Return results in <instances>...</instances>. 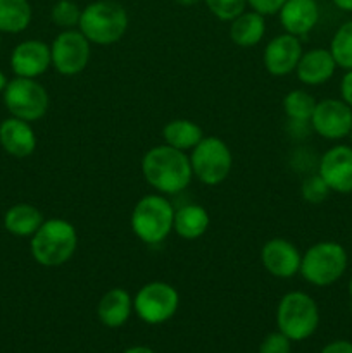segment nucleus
Wrapping results in <instances>:
<instances>
[{
	"label": "nucleus",
	"mask_w": 352,
	"mask_h": 353,
	"mask_svg": "<svg viewBox=\"0 0 352 353\" xmlns=\"http://www.w3.org/2000/svg\"><path fill=\"white\" fill-rule=\"evenodd\" d=\"M286 0H247V6L262 16H275Z\"/></svg>",
	"instance_id": "nucleus-31"
},
{
	"label": "nucleus",
	"mask_w": 352,
	"mask_h": 353,
	"mask_svg": "<svg viewBox=\"0 0 352 353\" xmlns=\"http://www.w3.org/2000/svg\"><path fill=\"white\" fill-rule=\"evenodd\" d=\"M141 174L145 181L161 195H176L188 188L193 179L192 165L186 152L166 143L152 147L144 155Z\"/></svg>",
	"instance_id": "nucleus-1"
},
{
	"label": "nucleus",
	"mask_w": 352,
	"mask_h": 353,
	"mask_svg": "<svg viewBox=\"0 0 352 353\" xmlns=\"http://www.w3.org/2000/svg\"><path fill=\"white\" fill-rule=\"evenodd\" d=\"M52 68L62 76H76L83 72L92 57V43L76 30H62L50 45Z\"/></svg>",
	"instance_id": "nucleus-10"
},
{
	"label": "nucleus",
	"mask_w": 352,
	"mask_h": 353,
	"mask_svg": "<svg viewBox=\"0 0 352 353\" xmlns=\"http://www.w3.org/2000/svg\"><path fill=\"white\" fill-rule=\"evenodd\" d=\"M175 210L173 203L161 193L141 196L131 212V231L141 243H162L173 233Z\"/></svg>",
	"instance_id": "nucleus-4"
},
{
	"label": "nucleus",
	"mask_w": 352,
	"mask_h": 353,
	"mask_svg": "<svg viewBox=\"0 0 352 353\" xmlns=\"http://www.w3.org/2000/svg\"><path fill=\"white\" fill-rule=\"evenodd\" d=\"M7 83H9V79H7V76L3 74V71L0 69V93H3V90H6Z\"/></svg>",
	"instance_id": "nucleus-37"
},
{
	"label": "nucleus",
	"mask_w": 352,
	"mask_h": 353,
	"mask_svg": "<svg viewBox=\"0 0 352 353\" xmlns=\"http://www.w3.org/2000/svg\"><path fill=\"white\" fill-rule=\"evenodd\" d=\"M124 353H155V352L150 350V348H147V347H131V348H128Z\"/></svg>",
	"instance_id": "nucleus-36"
},
{
	"label": "nucleus",
	"mask_w": 352,
	"mask_h": 353,
	"mask_svg": "<svg viewBox=\"0 0 352 353\" xmlns=\"http://www.w3.org/2000/svg\"><path fill=\"white\" fill-rule=\"evenodd\" d=\"M330 52L338 68L351 71L352 69V19L342 24L335 31L330 43Z\"/></svg>",
	"instance_id": "nucleus-26"
},
{
	"label": "nucleus",
	"mask_w": 352,
	"mask_h": 353,
	"mask_svg": "<svg viewBox=\"0 0 352 353\" xmlns=\"http://www.w3.org/2000/svg\"><path fill=\"white\" fill-rule=\"evenodd\" d=\"M321 353H352V343L345 340L333 341V343L326 345V347L321 350Z\"/></svg>",
	"instance_id": "nucleus-33"
},
{
	"label": "nucleus",
	"mask_w": 352,
	"mask_h": 353,
	"mask_svg": "<svg viewBox=\"0 0 352 353\" xmlns=\"http://www.w3.org/2000/svg\"><path fill=\"white\" fill-rule=\"evenodd\" d=\"M347 250L337 241H317L302 254L299 274L309 285L330 286L347 271Z\"/></svg>",
	"instance_id": "nucleus-5"
},
{
	"label": "nucleus",
	"mask_w": 352,
	"mask_h": 353,
	"mask_svg": "<svg viewBox=\"0 0 352 353\" xmlns=\"http://www.w3.org/2000/svg\"><path fill=\"white\" fill-rule=\"evenodd\" d=\"M349 137H351V140H352V128H351V133H349Z\"/></svg>",
	"instance_id": "nucleus-39"
},
{
	"label": "nucleus",
	"mask_w": 352,
	"mask_h": 353,
	"mask_svg": "<svg viewBox=\"0 0 352 353\" xmlns=\"http://www.w3.org/2000/svg\"><path fill=\"white\" fill-rule=\"evenodd\" d=\"M337 68L330 48H311L300 57L295 74L302 85L320 86L333 78Z\"/></svg>",
	"instance_id": "nucleus-18"
},
{
	"label": "nucleus",
	"mask_w": 352,
	"mask_h": 353,
	"mask_svg": "<svg viewBox=\"0 0 352 353\" xmlns=\"http://www.w3.org/2000/svg\"><path fill=\"white\" fill-rule=\"evenodd\" d=\"M81 10L83 9L75 0H57L50 9V19L61 30H76Z\"/></svg>",
	"instance_id": "nucleus-27"
},
{
	"label": "nucleus",
	"mask_w": 352,
	"mask_h": 353,
	"mask_svg": "<svg viewBox=\"0 0 352 353\" xmlns=\"http://www.w3.org/2000/svg\"><path fill=\"white\" fill-rule=\"evenodd\" d=\"M133 312V299L123 288H113L100 299L97 314L104 326L121 327Z\"/></svg>",
	"instance_id": "nucleus-19"
},
{
	"label": "nucleus",
	"mask_w": 352,
	"mask_h": 353,
	"mask_svg": "<svg viewBox=\"0 0 352 353\" xmlns=\"http://www.w3.org/2000/svg\"><path fill=\"white\" fill-rule=\"evenodd\" d=\"M164 143L182 152H188L204 138L202 128L190 119H173L162 128Z\"/></svg>",
	"instance_id": "nucleus-23"
},
{
	"label": "nucleus",
	"mask_w": 352,
	"mask_h": 353,
	"mask_svg": "<svg viewBox=\"0 0 352 353\" xmlns=\"http://www.w3.org/2000/svg\"><path fill=\"white\" fill-rule=\"evenodd\" d=\"M7 112L17 119L35 123L45 117L50 107V97L45 86L33 78L14 76L2 93Z\"/></svg>",
	"instance_id": "nucleus-7"
},
{
	"label": "nucleus",
	"mask_w": 352,
	"mask_h": 353,
	"mask_svg": "<svg viewBox=\"0 0 352 353\" xmlns=\"http://www.w3.org/2000/svg\"><path fill=\"white\" fill-rule=\"evenodd\" d=\"M0 147L16 159L30 157L37 148V134L31 123L9 116L0 123Z\"/></svg>",
	"instance_id": "nucleus-17"
},
{
	"label": "nucleus",
	"mask_w": 352,
	"mask_h": 353,
	"mask_svg": "<svg viewBox=\"0 0 352 353\" xmlns=\"http://www.w3.org/2000/svg\"><path fill=\"white\" fill-rule=\"evenodd\" d=\"M316 99L306 90H292L283 97V112L295 123H309Z\"/></svg>",
	"instance_id": "nucleus-25"
},
{
	"label": "nucleus",
	"mask_w": 352,
	"mask_h": 353,
	"mask_svg": "<svg viewBox=\"0 0 352 353\" xmlns=\"http://www.w3.org/2000/svg\"><path fill=\"white\" fill-rule=\"evenodd\" d=\"M302 254L292 241L285 238L268 240L261 248V262L266 271L280 279H290L299 274Z\"/></svg>",
	"instance_id": "nucleus-13"
},
{
	"label": "nucleus",
	"mask_w": 352,
	"mask_h": 353,
	"mask_svg": "<svg viewBox=\"0 0 352 353\" xmlns=\"http://www.w3.org/2000/svg\"><path fill=\"white\" fill-rule=\"evenodd\" d=\"M331 190L328 188V185L324 183V179L320 174H311L300 185V195L306 200L307 203H313V205H320L324 200L328 199Z\"/></svg>",
	"instance_id": "nucleus-29"
},
{
	"label": "nucleus",
	"mask_w": 352,
	"mask_h": 353,
	"mask_svg": "<svg viewBox=\"0 0 352 353\" xmlns=\"http://www.w3.org/2000/svg\"><path fill=\"white\" fill-rule=\"evenodd\" d=\"M349 293H351L352 296V276H351V281H349Z\"/></svg>",
	"instance_id": "nucleus-38"
},
{
	"label": "nucleus",
	"mask_w": 352,
	"mask_h": 353,
	"mask_svg": "<svg viewBox=\"0 0 352 353\" xmlns=\"http://www.w3.org/2000/svg\"><path fill=\"white\" fill-rule=\"evenodd\" d=\"M193 178L202 185H221L233 168V154L230 147L217 137H204L190 154Z\"/></svg>",
	"instance_id": "nucleus-8"
},
{
	"label": "nucleus",
	"mask_w": 352,
	"mask_h": 353,
	"mask_svg": "<svg viewBox=\"0 0 352 353\" xmlns=\"http://www.w3.org/2000/svg\"><path fill=\"white\" fill-rule=\"evenodd\" d=\"M175 3H178V6L182 7H192V6H197V3L204 2V0H173Z\"/></svg>",
	"instance_id": "nucleus-35"
},
{
	"label": "nucleus",
	"mask_w": 352,
	"mask_h": 353,
	"mask_svg": "<svg viewBox=\"0 0 352 353\" xmlns=\"http://www.w3.org/2000/svg\"><path fill=\"white\" fill-rule=\"evenodd\" d=\"M340 95H342V100H344V102L352 109V69L351 71H345L344 78H342Z\"/></svg>",
	"instance_id": "nucleus-32"
},
{
	"label": "nucleus",
	"mask_w": 352,
	"mask_h": 353,
	"mask_svg": "<svg viewBox=\"0 0 352 353\" xmlns=\"http://www.w3.org/2000/svg\"><path fill=\"white\" fill-rule=\"evenodd\" d=\"M337 9L344 10V12H352V0H331Z\"/></svg>",
	"instance_id": "nucleus-34"
},
{
	"label": "nucleus",
	"mask_w": 352,
	"mask_h": 353,
	"mask_svg": "<svg viewBox=\"0 0 352 353\" xmlns=\"http://www.w3.org/2000/svg\"><path fill=\"white\" fill-rule=\"evenodd\" d=\"M209 212L199 203H186L175 210L173 231L183 240H199L209 230Z\"/></svg>",
	"instance_id": "nucleus-21"
},
{
	"label": "nucleus",
	"mask_w": 352,
	"mask_h": 353,
	"mask_svg": "<svg viewBox=\"0 0 352 353\" xmlns=\"http://www.w3.org/2000/svg\"><path fill=\"white\" fill-rule=\"evenodd\" d=\"M0 47H2V40H0Z\"/></svg>",
	"instance_id": "nucleus-40"
},
{
	"label": "nucleus",
	"mask_w": 352,
	"mask_h": 353,
	"mask_svg": "<svg viewBox=\"0 0 352 353\" xmlns=\"http://www.w3.org/2000/svg\"><path fill=\"white\" fill-rule=\"evenodd\" d=\"M317 174L335 193H352V147L335 145L320 159Z\"/></svg>",
	"instance_id": "nucleus-12"
},
{
	"label": "nucleus",
	"mask_w": 352,
	"mask_h": 353,
	"mask_svg": "<svg viewBox=\"0 0 352 353\" xmlns=\"http://www.w3.org/2000/svg\"><path fill=\"white\" fill-rule=\"evenodd\" d=\"M209 12L216 19L230 23L247 9V0H204Z\"/></svg>",
	"instance_id": "nucleus-28"
},
{
	"label": "nucleus",
	"mask_w": 352,
	"mask_h": 353,
	"mask_svg": "<svg viewBox=\"0 0 352 353\" xmlns=\"http://www.w3.org/2000/svg\"><path fill=\"white\" fill-rule=\"evenodd\" d=\"M302 54L300 38L282 33L268 41L262 54V64L271 76H286L295 71Z\"/></svg>",
	"instance_id": "nucleus-14"
},
{
	"label": "nucleus",
	"mask_w": 352,
	"mask_h": 353,
	"mask_svg": "<svg viewBox=\"0 0 352 353\" xmlns=\"http://www.w3.org/2000/svg\"><path fill=\"white\" fill-rule=\"evenodd\" d=\"M280 331L290 341L307 340L320 324V309L313 296L304 292H289L282 296L276 310Z\"/></svg>",
	"instance_id": "nucleus-6"
},
{
	"label": "nucleus",
	"mask_w": 352,
	"mask_h": 353,
	"mask_svg": "<svg viewBox=\"0 0 352 353\" xmlns=\"http://www.w3.org/2000/svg\"><path fill=\"white\" fill-rule=\"evenodd\" d=\"M130 24L126 9L116 0H95L83 7L78 30L92 45H114L124 37Z\"/></svg>",
	"instance_id": "nucleus-3"
},
{
	"label": "nucleus",
	"mask_w": 352,
	"mask_h": 353,
	"mask_svg": "<svg viewBox=\"0 0 352 353\" xmlns=\"http://www.w3.org/2000/svg\"><path fill=\"white\" fill-rule=\"evenodd\" d=\"M9 62L14 76L37 79L52 65L50 45L41 40L21 41L14 47Z\"/></svg>",
	"instance_id": "nucleus-15"
},
{
	"label": "nucleus",
	"mask_w": 352,
	"mask_h": 353,
	"mask_svg": "<svg viewBox=\"0 0 352 353\" xmlns=\"http://www.w3.org/2000/svg\"><path fill=\"white\" fill-rule=\"evenodd\" d=\"M179 307L176 288L164 281H150L141 286L133 299L137 316L147 324H162L171 319Z\"/></svg>",
	"instance_id": "nucleus-9"
},
{
	"label": "nucleus",
	"mask_w": 352,
	"mask_h": 353,
	"mask_svg": "<svg viewBox=\"0 0 352 353\" xmlns=\"http://www.w3.org/2000/svg\"><path fill=\"white\" fill-rule=\"evenodd\" d=\"M259 353H290V340L278 331V333H269L262 340Z\"/></svg>",
	"instance_id": "nucleus-30"
},
{
	"label": "nucleus",
	"mask_w": 352,
	"mask_h": 353,
	"mask_svg": "<svg viewBox=\"0 0 352 353\" xmlns=\"http://www.w3.org/2000/svg\"><path fill=\"white\" fill-rule=\"evenodd\" d=\"M278 19L285 33L307 37L320 21V6L316 0H286L278 10Z\"/></svg>",
	"instance_id": "nucleus-16"
},
{
	"label": "nucleus",
	"mask_w": 352,
	"mask_h": 353,
	"mask_svg": "<svg viewBox=\"0 0 352 353\" xmlns=\"http://www.w3.org/2000/svg\"><path fill=\"white\" fill-rule=\"evenodd\" d=\"M43 214L31 203H16L3 214V228L17 238H31L43 224Z\"/></svg>",
	"instance_id": "nucleus-20"
},
{
	"label": "nucleus",
	"mask_w": 352,
	"mask_h": 353,
	"mask_svg": "<svg viewBox=\"0 0 352 353\" xmlns=\"http://www.w3.org/2000/svg\"><path fill=\"white\" fill-rule=\"evenodd\" d=\"M78 248V231L61 217L45 219L31 236L30 252L35 262L43 268H59L72 259Z\"/></svg>",
	"instance_id": "nucleus-2"
},
{
	"label": "nucleus",
	"mask_w": 352,
	"mask_h": 353,
	"mask_svg": "<svg viewBox=\"0 0 352 353\" xmlns=\"http://www.w3.org/2000/svg\"><path fill=\"white\" fill-rule=\"evenodd\" d=\"M309 123L313 130L324 140H342L351 133L352 109L344 100L324 99L316 102Z\"/></svg>",
	"instance_id": "nucleus-11"
},
{
	"label": "nucleus",
	"mask_w": 352,
	"mask_h": 353,
	"mask_svg": "<svg viewBox=\"0 0 352 353\" xmlns=\"http://www.w3.org/2000/svg\"><path fill=\"white\" fill-rule=\"evenodd\" d=\"M31 19L33 9L30 0H0V33H23Z\"/></svg>",
	"instance_id": "nucleus-24"
},
{
	"label": "nucleus",
	"mask_w": 352,
	"mask_h": 353,
	"mask_svg": "<svg viewBox=\"0 0 352 353\" xmlns=\"http://www.w3.org/2000/svg\"><path fill=\"white\" fill-rule=\"evenodd\" d=\"M266 34V16L245 9L240 16L230 21V38L238 47H254Z\"/></svg>",
	"instance_id": "nucleus-22"
}]
</instances>
